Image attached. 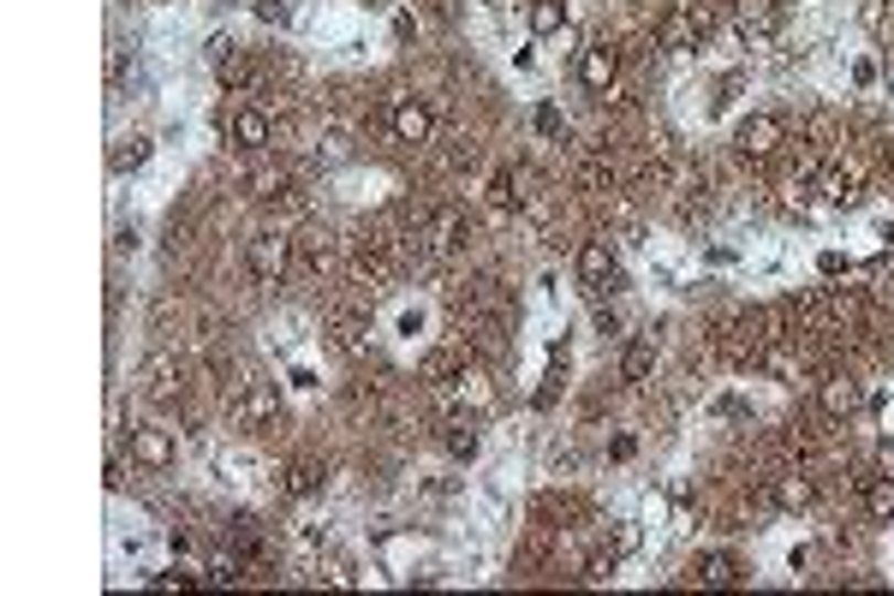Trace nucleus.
Instances as JSON below:
<instances>
[{"label":"nucleus","instance_id":"26","mask_svg":"<svg viewBox=\"0 0 894 596\" xmlns=\"http://www.w3.org/2000/svg\"><path fill=\"white\" fill-rule=\"evenodd\" d=\"M460 232H465L460 215H435V245H442V251H453V245H460Z\"/></svg>","mask_w":894,"mask_h":596},{"label":"nucleus","instance_id":"2","mask_svg":"<svg viewBox=\"0 0 894 596\" xmlns=\"http://www.w3.org/2000/svg\"><path fill=\"white\" fill-rule=\"evenodd\" d=\"M734 143H740L745 162H769V155L787 143V120H782V113H745Z\"/></svg>","mask_w":894,"mask_h":596},{"label":"nucleus","instance_id":"20","mask_svg":"<svg viewBox=\"0 0 894 596\" xmlns=\"http://www.w3.org/2000/svg\"><path fill=\"white\" fill-rule=\"evenodd\" d=\"M316 489H322V465H316V459H299V465H287V496H292V501L316 496Z\"/></svg>","mask_w":894,"mask_h":596},{"label":"nucleus","instance_id":"21","mask_svg":"<svg viewBox=\"0 0 894 596\" xmlns=\"http://www.w3.org/2000/svg\"><path fill=\"white\" fill-rule=\"evenodd\" d=\"M656 365V340H633L626 346V358H621V382H644Z\"/></svg>","mask_w":894,"mask_h":596},{"label":"nucleus","instance_id":"17","mask_svg":"<svg viewBox=\"0 0 894 596\" xmlns=\"http://www.w3.org/2000/svg\"><path fill=\"white\" fill-rule=\"evenodd\" d=\"M805 143H811L817 155H829L834 143H841V120H834L829 108H817V113H805Z\"/></svg>","mask_w":894,"mask_h":596},{"label":"nucleus","instance_id":"27","mask_svg":"<svg viewBox=\"0 0 894 596\" xmlns=\"http://www.w3.org/2000/svg\"><path fill=\"white\" fill-rule=\"evenodd\" d=\"M251 12H257L262 24H287V19H292V0H257Z\"/></svg>","mask_w":894,"mask_h":596},{"label":"nucleus","instance_id":"13","mask_svg":"<svg viewBox=\"0 0 894 596\" xmlns=\"http://www.w3.org/2000/svg\"><path fill=\"white\" fill-rule=\"evenodd\" d=\"M692 578H698V585H710V590H728V585H740V561L728 555V549H710V555L692 561Z\"/></svg>","mask_w":894,"mask_h":596},{"label":"nucleus","instance_id":"8","mask_svg":"<svg viewBox=\"0 0 894 596\" xmlns=\"http://www.w3.org/2000/svg\"><path fill=\"white\" fill-rule=\"evenodd\" d=\"M394 138L412 143V150H423V143L435 138V113H430V101H418V96H400V101H394Z\"/></svg>","mask_w":894,"mask_h":596},{"label":"nucleus","instance_id":"29","mask_svg":"<svg viewBox=\"0 0 894 596\" xmlns=\"http://www.w3.org/2000/svg\"><path fill=\"white\" fill-rule=\"evenodd\" d=\"M864 24H871L876 36H888V7L883 0H864Z\"/></svg>","mask_w":894,"mask_h":596},{"label":"nucleus","instance_id":"4","mask_svg":"<svg viewBox=\"0 0 894 596\" xmlns=\"http://www.w3.org/2000/svg\"><path fill=\"white\" fill-rule=\"evenodd\" d=\"M579 281L591 286V293H603V286L621 281V257H614L608 239H584L579 245Z\"/></svg>","mask_w":894,"mask_h":596},{"label":"nucleus","instance_id":"11","mask_svg":"<svg viewBox=\"0 0 894 596\" xmlns=\"http://www.w3.org/2000/svg\"><path fill=\"white\" fill-rule=\"evenodd\" d=\"M227 132H233V143H239V150H251V155H257V150H269L274 126H269V113H262V108H239Z\"/></svg>","mask_w":894,"mask_h":596},{"label":"nucleus","instance_id":"12","mask_svg":"<svg viewBox=\"0 0 894 596\" xmlns=\"http://www.w3.org/2000/svg\"><path fill=\"white\" fill-rule=\"evenodd\" d=\"M239 418L245 430H262V424H274V418H281V400H274V388H262V382H251L245 388V400H239Z\"/></svg>","mask_w":894,"mask_h":596},{"label":"nucleus","instance_id":"7","mask_svg":"<svg viewBox=\"0 0 894 596\" xmlns=\"http://www.w3.org/2000/svg\"><path fill=\"white\" fill-rule=\"evenodd\" d=\"M703 36H710V12H686V7L663 12V48L668 54H692Z\"/></svg>","mask_w":894,"mask_h":596},{"label":"nucleus","instance_id":"6","mask_svg":"<svg viewBox=\"0 0 894 596\" xmlns=\"http://www.w3.org/2000/svg\"><path fill=\"white\" fill-rule=\"evenodd\" d=\"M131 459H138L143 472H168V465L180 459V442H173V430L143 424V430H131Z\"/></svg>","mask_w":894,"mask_h":596},{"label":"nucleus","instance_id":"5","mask_svg":"<svg viewBox=\"0 0 894 596\" xmlns=\"http://www.w3.org/2000/svg\"><path fill=\"white\" fill-rule=\"evenodd\" d=\"M734 24H740V36L752 42V48H769V42L782 36V12H775V0H740Z\"/></svg>","mask_w":894,"mask_h":596},{"label":"nucleus","instance_id":"24","mask_svg":"<svg viewBox=\"0 0 894 596\" xmlns=\"http://www.w3.org/2000/svg\"><path fill=\"white\" fill-rule=\"evenodd\" d=\"M448 454L472 465V459H477V430H472V424H453V430H448Z\"/></svg>","mask_w":894,"mask_h":596},{"label":"nucleus","instance_id":"16","mask_svg":"<svg viewBox=\"0 0 894 596\" xmlns=\"http://www.w3.org/2000/svg\"><path fill=\"white\" fill-rule=\"evenodd\" d=\"M525 24H531V36H561L567 31V0H531V7H525Z\"/></svg>","mask_w":894,"mask_h":596},{"label":"nucleus","instance_id":"1","mask_svg":"<svg viewBox=\"0 0 894 596\" xmlns=\"http://www.w3.org/2000/svg\"><path fill=\"white\" fill-rule=\"evenodd\" d=\"M292 245H299V239H287L281 227L251 232V245H245V269H251L262 286H274V281H281V274L292 269Z\"/></svg>","mask_w":894,"mask_h":596},{"label":"nucleus","instance_id":"18","mask_svg":"<svg viewBox=\"0 0 894 596\" xmlns=\"http://www.w3.org/2000/svg\"><path fill=\"white\" fill-rule=\"evenodd\" d=\"M143 376H150V394H155V400H180V388H185V382H180V370H173V358H168V353H155L150 365H143Z\"/></svg>","mask_w":894,"mask_h":596},{"label":"nucleus","instance_id":"19","mask_svg":"<svg viewBox=\"0 0 894 596\" xmlns=\"http://www.w3.org/2000/svg\"><path fill=\"white\" fill-rule=\"evenodd\" d=\"M864 513H871L876 525L894 519V477H871V484H864Z\"/></svg>","mask_w":894,"mask_h":596},{"label":"nucleus","instance_id":"28","mask_svg":"<svg viewBox=\"0 0 894 596\" xmlns=\"http://www.w3.org/2000/svg\"><path fill=\"white\" fill-rule=\"evenodd\" d=\"M126 84V42H108V90Z\"/></svg>","mask_w":894,"mask_h":596},{"label":"nucleus","instance_id":"3","mask_svg":"<svg viewBox=\"0 0 894 596\" xmlns=\"http://www.w3.org/2000/svg\"><path fill=\"white\" fill-rule=\"evenodd\" d=\"M614 78H621V48L614 42H591V48H579V84L591 96H608Z\"/></svg>","mask_w":894,"mask_h":596},{"label":"nucleus","instance_id":"30","mask_svg":"<svg viewBox=\"0 0 894 596\" xmlns=\"http://www.w3.org/2000/svg\"><path fill=\"white\" fill-rule=\"evenodd\" d=\"M537 132H543V138H561V108H549V101H543V108H537Z\"/></svg>","mask_w":894,"mask_h":596},{"label":"nucleus","instance_id":"25","mask_svg":"<svg viewBox=\"0 0 894 596\" xmlns=\"http://www.w3.org/2000/svg\"><path fill=\"white\" fill-rule=\"evenodd\" d=\"M608 180H614V167L603 162V155H591V162L579 167V185H584V192H608Z\"/></svg>","mask_w":894,"mask_h":596},{"label":"nucleus","instance_id":"31","mask_svg":"<svg viewBox=\"0 0 894 596\" xmlns=\"http://www.w3.org/2000/svg\"><path fill=\"white\" fill-rule=\"evenodd\" d=\"M155 585H161V590H192V573H161Z\"/></svg>","mask_w":894,"mask_h":596},{"label":"nucleus","instance_id":"23","mask_svg":"<svg viewBox=\"0 0 894 596\" xmlns=\"http://www.w3.org/2000/svg\"><path fill=\"white\" fill-rule=\"evenodd\" d=\"M823 197H829V203H853V197H859V173H853V167H829V173H823Z\"/></svg>","mask_w":894,"mask_h":596},{"label":"nucleus","instance_id":"10","mask_svg":"<svg viewBox=\"0 0 894 596\" xmlns=\"http://www.w3.org/2000/svg\"><path fill=\"white\" fill-rule=\"evenodd\" d=\"M769 501L782 507V513H811V507H817V484L805 472H782V477H775V489H769Z\"/></svg>","mask_w":894,"mask_h":596},{"label":"nucleus","instance_id":"15","mask_svg":"<svg viewBox=\"0 0 894 596\" xmlns=\"http://www.w3.org/2000/svg\"><path fill=\"white\" fill-rule=\"evenodd\" d=\"M150 150H155V143L143 138V132H126V138H114V150H108V173H138L143 162H150Z\"/></svg>","mask_w":894,"mask_h":596},{"label":"nucleus","instance_id":"22","mask_svg":"<svg viewBox=\"0 0 894 596\" xmlns=\"http://www.w3.org/2000/svg\"><path fill=\"white\" fill-rule=\"evenodd\" d=\"M245 192L262 197V203L281 197V192H287V167H251V173H245Z\"/></svg>","mask_w":894,"mask_h":596},{"label":"nucleus","instance_id":"14","mask_svg":"<svg viewBox=\"0 0 894 596\" xmlns=\"http://www.w3.org/2000/svg\"><path fill=\"white\" fill-rule=\"evenodd\" d=\"M817 405H823L829 418H853L859 405H864V394H859V382H853V376H829V382L817 388Z\"/></svg>","mask_w":894,"mask_h":596},{"label":"nucleus","instance_id":"9","mask_svg":"<svg viewBox=\"0 0 894 596\" xmlns=\"http://www.w3.org/2000/svg\"><path fill=\"white\" fill-rule=\"evenodd\" d=\"M209 48H215V78H222V90H257V66L239 54V42L215 36Z\"/></svg>","mask_w":894,"mask_h":596}]
</instances>
